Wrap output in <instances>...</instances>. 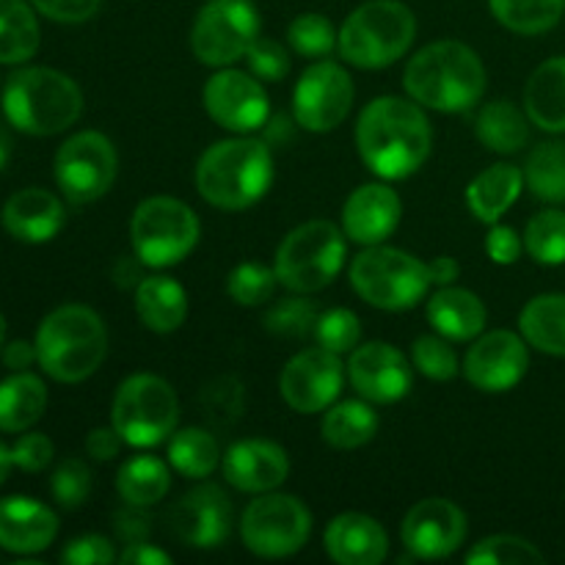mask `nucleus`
<instances>
[{"mask_svg": "<svg viewBox=\"0 0 565 565\" xmlns=\"http://www.w3.org/2000/svg\"><path fill=\"white\" fill-rule=\"evenodd\" d=\"M356 147L375 177L408 180L430 158L434 127L414 99L379 97L359 114Z\"/></svg>", "mask_w": 565, "mask_h": 565, "instance_id": "1", "label": "nucleus"}, {"mask_svg": "<svg viewBox=\"0 0 565 565\" xmlns=\"http://www.w3.org/2000/svg\"><path fill=\"white\" fill-rule=\"evenodd\" d=\"M408 97L423 108L461 114L486 94V66L469 44L456 39L425 44L403 72Z\"/></svg>", "mask_w": 565, "mask_h": 565, "instance_id": "2", "label": "nucleus"}, {"mask_svg": "<svg viewBox=\"0 0 565 565\" xmlns=\"http://www.w3.org/2000/svg\"><path fill=\"white\" fill-rule=\"evenodd\" d=\"M274 182V154L263 138H226L204 149L196 163V191L213 207L237 213L254 207Z\"/></svg>", "mask_w": 565, "mask_h": 565, "instance_id": "3", "label": "nucleus"}, {"mask_svg": "<svg viewBox=\"0 0 565 565\" xmlns=\"http://www.w3.org/2000/svg\"><path fill=\"white\" fill-rule=\"evenodd\" d=\"M36 356L44 373L58 384H81L103 367L108 356V329L94 309L64 303L39 323Z\"/></svg>", "mask_w": 565, "mask_h": 565, "instance_id": "4", "label": "nucleus"}, {"mask_svg": "<svg viewBox=\"0 0 565 565\" xmlns=\"http://www.w3.org/2000/svg\"><path fill=\"white\" fill-rule=\"evenodd\" d=\"M3 114L28 136H58L81 119L83 92L64 72L25 66L6 81Z\"/></svg>", "mask_w": 565, "mask_h": 565, "instance_id": "5", "label": "nucleus"}, {"mask_svg": "<svg viewBox=\"0 0 565 565\" xmlns=\"http://www.w3.org/2000/svg\"><path fill=\"white\" fill-rule=\"evenodd\" d=\"M417 17L401 0H367L340 28L342 58L356 70H386L412 50Z\"/></svg>", "mask_w": 565, "mask_h": 565, "instance_id": "6", "label": "nucleus"}, {"mask_svg": "<svg viewBox=\"0 0 565 565\" xmlns=\"http://www.w3.org/2000/svg\"><path fill=\"white\" fill-rule=\"evenodd\" d=\"M351 285L370 307L384 309V312H406L428 296L434 279H430L428 263L403 248L379 243L353 257Z\"/></svg>", "mask_w": 565, "mask_h": 565, "instance_id": "7", "label": "nucleus"}, {"mask_svg": "<svg viewBox=\"0 0 565 565\" xmlns=\"http://www.w3.org/2000/svg\"><path fill=\"white\" fill-rule=\"evenodd\" d=\"M345 232L331 221L296 226L276 248L274 270L290 292H320L345 268Z\"/></svg>", "mask_w": 565, "mask_h": 565, "instance_id": "8", "label": "nucleus"}, {"mask_svg": "<svg viewBox=\"0 0 565 565\" xmlns=\"http://www.w3.org/2000/svg\"><path fill=\"white\" fill-rule=\"evenodd\" d=\"M180 423V401L174 386L152 373H136L119 384L110 406V425L125 445L147 450L169 441Z\"/></svg>", "mask_w": 565, "mask_h": 565, "instance_id": "9", "label": "nucleus"}, {"mask_svg": "<svg viewBox=\"0 0 565 565\" xmlns=\"http://www.w3.org/2000/svg\"><path fill=\"white\" fill-rule=\"evenodd\" d=\"M202 224L185 202L174 196H149L130 221L132 254L143 268H171L199 246Z\"/></svg>", "mask_w": 565, "mask_h": 565, "instance_id": "10", "label": "nucleus"}, {"mask_svg": "<svg viewBox=\"0 0 565 565\" xmlns=\"http://www.w3.org/2000/svg\"><path fill=\"white\" fill-rule=\"evenodd\" d=\"M312 535V513L298 497L265 491L246 505L241 516V539L257 557L279 561L307 546Z\"/></svg>", "mask_w": 565, "mask_h": 565, "instance_id": "11", "label": "nucleus"}, {"mask_svg": "<svg viewBox=\"0 0 565 565\" xmlns=\"http://www.w3.org/2000/svg\"><path fill=\"white\" fill-rule=\"evenodd\" d=\"M259 36V11L252 0H207L191 28V50L204 66H232L246 58Z\"/></svg>", "mask_w": 565, "mask_h": 565, "instance_id": "12", "label": "nucleus"}, {"mask_svg": "<svg viewBox=\"0 0 565 565\" xmlns=\"http://www.w3.org/2000/svg\"><path fill=\"white\" fill-rule=\"evenodd\" d=\"M116 171H119L116 147L97 130L75 132L55 152V182L72 204H92L103 199L114 188Z\"/></svg>", "mask_w": 565, "mask_h": 565, "instance_id": "13", "label": "nucleus"}, {"mask_svg": "<svg viewBox=\"0 0 565 565\" xmlns=\"http://www.w3.org/2000/svg\"><path fill=\"white\" fill-rule=\"evenodd\" d=\"M353 81L337 61L320 58L303 70L292 92L296 125L309 132H331L348 119L353 108Z\"/></svg>", "mask_w": 565, "mask_h": 565, "instance_id": "14", "label": "nucleus"}, {"mask_svg": "<svg viewBox=\"0 0 565 565\" xmlns=\"http://www.w3.org/2000/svg\"><path fill=\"white\" fill-rule=\"evenodd\" d=\"M348 367L340 353L326 348H307L285 364L279 375V392L287 406L298 414H320L334 406L345 386Z\"/></svg>", "mask_w": 565, "mask_h": 565, "instance_id": "15", "label": "nucleus"}, {"mask_svg": "<svg viewBox=\"0 0 565 565\" xmlns=\"http://www.w3.org/2000/svg\"><path fill=\"white\" fill-rule=\"evenodd\" d=\"M204 108L210 119L224 130L248 136L254 130H263L270 119V99L263 88V81L252 72L230 70L221 66L204 86Z\"/></svg>", "mask_w": 565, "mask_h": 565, "instance_id": "16", "label": "nucleus"}, {"mask_svg": "<svg viewBox=\"0 0 565 565\" xmlns=\"http://www.w3.org/2000/svg\"><path fill=\"white\" fill-rule=\"evenodd\" d=\"M530 370L527 340L513 331H489L472 340V348L463 356V375L469 384L489 395L511 392L522 384Z\"/></svg>", "mask_w": 565, "mask_h": 565, "instance_id": "17", "label": "nucleus"}, {"mask_svg": "<svg viewBox=\"0 0 565 565\" xmlns=\"http://www.w3.org/2000/svg\"><path fill=\"white\" fill-rule=\"evenodd\" d=\"M403 546L419 561H441L461 550L467 539V513L445 497H428L406 513Z\"/></svg>", "mask_w": 565, "mask_h": 565, "instance_id": "18", "label": "nucleus"}, {"mask_svg": "<svg viewBox=\"0 0 565 565\" xmlns=\"http://www.w3.org/2000/svg\"><path fill=\"white\" fill-rule=\"evenodd\" d=\"M348 379L359 397L373 406H390L403 401L414 386V364L390 342L356 345L348 359Z\"/></svg>", "mask_w": 565, "mask_h": 565, "instance_id": "19", "label": "nucleus"}, {"mask_svg": "<svg viewBox=\"0 0 565 565\" xmlns=\"http://www.w3.org/2000/svg\"><path fill=\"white\" fill-rule=\"evenodd\" d=\"M169 530L180 544L193 550H215L232 533V502L218 486H196L182 500H177L169 511Z\"/></svg>", "mask_w": 565, "mask_h": 565, "instance_id": "20", "label": "nucleus"}, {"mask_svg": "<svg viewBox=\"0 0 565 565\" xmlns=\"http://www.w3.org/2000/svg\"><path fill=\"white\" fill-rule=\"evenodd\" d=\"M221 469L232 489L243 494H265V491H276L287 480L290 456L276 441L243 439L224 452Z\"/></svg>", "mask_w": 565, "mask_h": 565, "instance_id": "21", "label": "nucleus"}, {"mask_svg": "<svg viewBox=\"0 0 565 565\" xmlns=\"http://www.w3.org/2000/svg\"><path fill=\"white\" fill-rule=\"evenodd\" d=\"M403 202L384 182H367L345 199L342 207V232L359 246H379L397 230Z\"/></svg>", "mask_w": 565, "mask_h": 565, "instance_id": "22", "label": "nucleus"}, {"mask_svg": "<svg viewBox=\"0 0 565 565\" xmlns=\"http://www.w3.org/2000/svg\"><path fill=\"white\" fill-rule=\"evenodd\" d=\"M58 535V516L31 497L0 500V550L11 555H39Z\"/></svg>", "mask_w": 565, "mask_h": 565, "instance_id": "23", "label": "nucleus"}, {"mask_svg": "<svg viewBox=\"0 0 565 565\" xmlns=\"http://www.w3.org/2000/svg\"><path fill=\"white\" fill-rule=\"evenodd\" d=\"M323 546L340 565H381L390 555V535L367 513H340L326 527Z\"/></svg>", "mask_w": 565, "mask_h": 565, "instance_id": "24", "label": "nucleus"}, {"mask_svg": "<svg viewBox=\"0 0 565 565\" xmlns=\"http://www.w3.org/2000/svg\"><path fill=\"white\" fill-rule=\"evenodd\" d=\"M0 224L14 241L39 246V243L53 241L64 230L66 213L55 193L44 188H22L3 204Z\"/></svg>", "mask_w": 565, "mask_h": 565, "instance_id": "25", "label": "nucleus"}, {"mask_svg": "<svg viewBox=\"0 0 565 565\" xmlns=\"http://www.w3.org/2000/svg\"><path fill=\"white\" fill-rule=\"evenodd\" d=\"M486 303L467 287H439L428 301V323L450 342H472L483 334Z\"/></svg>", "mask_w": 565, "mask_h": 565, "instance_id": "26", "label": "nucleus"}, {"mask_svg": "<svg viewBox=\"0 0 565 565\" xmlns=\"http://www.w3.org/2000/svg\"><path fill=\"white\" fill-rule=\"evenodd\" d=\"M524 188V171L513 163H494L480 171L467 188V204L483 224H497L516 204Z\"/></svg>", "mask_w": 565, "mask_h": 565, "instance_id": "27", "label": "nucleus"}, {"mask_svg": "<svg viewBox=\"0 0 565 565\" xmlns=\"http://www.w3.org/2000/svg\"><path fill=\"white\" fill-rule=\"evenodd\" d=\"M524 110L546 132H565V55L544 61L524 86Z\"/></svg>", "mask_w": 565, "mask_h": 565, "instance_id": "28", "label": "nucleus"}, {"mask_svg": "<svg viewBox=\"0 0 565 565\" xmlns=\"http://www.w3.org/2000/svg\"><path fill=\"white\" fill-rule=\"evenodd\" d=\"M136 312L154 334H171L188 318L185 287L171 276H143L136 287Z\"/></svg>", "mask_w": 565, "mask_h": 565, "instance_id": "29", "label": "nucleus"}, {"mask_svg": "<svg viewBox=\"0 0 565 565\" xmlns=\"http://www.w3.org/2000/svg\"><path fill=\"white\" fill-rule=\"evenodd\" d=\"M44 408H47V386L39 375L22 370L0 381V430L3 434L31 430L42 419Z\"/></svg>", "mask_w": 565, "mask_h": 565, "instance_id": "30", "label": "nucleus"}, {"mask_svg": "<svg viewBox=\"0 0 565 565\" xmlns=\"http://www.w3.org/2000/svg\"><path fill=\"white\" fill-rule=\"evenodd\" d=\"M519 334L535 351L565 359V292H544L519 315Z\"/></svg>", "mask_w": 565, "mask_h": 565, "instance_id": "31", "label": "nucleus"}, {"mask_svg": "<svg viewBox=\"0 0 565 565\" xmlns=\"http://www.w3.org/2000/svg\"><path fill=\"white\" fill-rule=\"evenodd\" d=\"M475 136L491 152L513 154L530 141V116L519 110L511 99H494L483 105L475 121Z\"/></svg>", "mask_w": 565, "mask_h": 565, "instance_id": "32", "label": "nucleus"}, {"mask_svg": "<svg viewBox=\"0 0 565 565\" xmlns=\"http://www.w3.org/2000/svg\"><path fill=\"white\" fill-rule=\"evenodd\" d=\"M379 434V414L370 401H345L329 406L320 423V436L334 450H359Z\"/></svg>", "mask_w": 565, "mask_h": 565, "instance_id": "33", "label": "nucleus"}, {"mask_svg": "<svg viewBox=\"0 0 565 565\" xmlns=\"http://www.w3.org/2000/svg\"><path fill=\"white\" fill-rule=\"evenodd\" d=\"M171 463H163L154 456L127 458L116 475V491L125 505L152 508L166 500L171 489Z\"/></svg>", "mask_w": 565, "mask_h": 565, "instance_id": "34", "label": "nucleus"}, {"mask_svg": "<svg viewBox=\"0 0 565 565\" xmlns=\"http://www.w3.org/2000/svg\"><path fill=\"white\" fill-rule=\"evenodd\" d=\"M221 447L210 430L182 428L169 436V463L188 480H204L218 469Z\"/></svg>", "mask_w": 565, "mask_h": 565, "instance_id": "35", "label": "nucleus"}, {"mask_svg": "<svg viewBox=\"0 0 565 565\" xmlns=\"http://www.w3.org/2000/svg\"><path fill=\"white\" fill-rule=\"evenodd\" d=\"M39 22L25 0H0V64H25L39 50Z\"/></svg>", "mask_w": 565, "mask_h": 565, "instance_id": "36", "label": "nucleus"}, {"mask_svg": "<svg viewBox=\"0 0 565 565\" xmlns=\"http://www.w3.org/2000/svg\"><path fill=\"white\" fill-rule=\"evenodd\" d=\"M489 9L508 31L539 36L561 22L565 0H489Z\"/></svg>", "mask_w": 565, "mask_h": 565, "instance_id": "37", "label": "nucleus"}, {"mask_svg": "<svg viewBox=\"0 0 565 565\" xmlns=\"http://www.w3.org/2000/svg\"><path fill=\"white\" fill-rule=\"evenodd\" d=\"M524 182L535 199L565 204V141H544L530 152Z\"/></svg>", "mask_w": 565, "mask_h": 565, "instance_id": "38", "label": "nucleus"}, {"mask_svg": "<svg viewBox=\"0 0 565 565\" xmlns=\"http://www.w3.org/2000/svg\"><path fill=\"white\" fill-rule=\"evenodd\" d=\"M524 248L539 265H565V213L563 210H541L527 221Z\"/></svg>", "mask_w": 565, "mask_h": 565, "instance_id": "39", "label": "nucleus"}, {"mask_svg": "<svg viewBox=\"0 0 565 565\" xmlns=\"http://www.w3.org/2000/svg\"><path fill=\"white\" fill-rule=\"evenodd\" d=\"M318 320L320 309L312 301H307L303 292H296V296H287L281 301H276L265 312L263 323L270 334L285 337V340H303V337H315Z\"/></svg>", "mask_w": 565, "mask_h": 565, "instance_id": "40", "label": "nucleus"}, {"mask_svg": "<svg viewBox=\"0 0 565 565\" xmlns=\"http://www.w3.org/2000/svg\"><path fill=\"white\" fill-rule=\"evenodd\" d=\"M287 42L303 58H329L337 44H340V31H337L329 17L307 11V14H298L290 22Z\"/></svg>", "mask_w": 565, "mask_h": 565, "instance_id": "41", "label": "nucleus"}, {"mask_svg": "<svg viewBox=\"0 0 565 565\" xmlns=\"http://www.w3.org/2000/svg\"><path fill=\"white\" fill-rule=\"evenodd\" d=\"M463 561L469 565H539L544 563V552L519 535H491L475 544Z\"/></svg>", "mask_w": 565, "mask_h": 565, "instance_id": "42", "label": "nucleus"}, {"mask_svg": "<svg viewBox=\"0 0 565 565\" xmlns=\"http://www.w3.org/2000/svg\"><path fill=\"white\" fill-rule=\"evenodd\" d=\"M279 276L274 268H265L259 263H241L232 268L226 279V292L237 307H263L274 298Z\"/></svg>", "mask_w": 565, "mask_h": 565, "instance_id": "43", "label": "nucleus"}, {"mask_svg": "<svg viewBox=\"0 0 565 565\" xmlns=\"http://www.w3.org/2000/svg\"><path fill=\"white\" fill-rule=\"evenodd\" d=\"M412 364L430 381H452L461 370L456 348L441 334H423L412 345Z\"/></svg>", "mask_w": 565, "mask_h": 565, "instance_id": "44", "label": "nucleus"}, {"mask_svg": "<svg viewBox=\"0 0 565 565\" xmlns=\"http://www.w3.org/2000/svg\"><path fill=\"white\" fill-rule=\"evenodd\" d=\"M202 412L215 428H230L243 417V384L232 375H221L202 392Z\"/></svg>", "mask_w": 565, "mask_h": 565, "instance_id": "45", "label": "nucleus"}, {"mask_svg": "<svg viewBox=\"0 0 565 565\" xmlns=\"http://www.w3.org/2000/svg\"><path fill=\"white\" fill-rule=\"evenodd\" d=\"M315 340H318L320 348L342 356V353H351L362 342V323H359L356 312H351V309H329V312H320Z\"/></svg>", "mask_w": 565, "mask_h": 565, "instance_id": "46", "label": "nucleus"}, {"mask_svg": "<svg viewBox=\"0 0 565 565\" xmlns=\"http://www.w3.org/2000/svg\"><path fill=\"white\" fill-rule=\"evenodd\" d=\"M50 491L61 508L75 511L92 494V469L81 458H66L55 467L53 478H50Z\"/></svg>", "mask_w": 565, "mask_h": 565, "instance_id": "47", "label": "nucleus"}, {"mask_svg": "<svg viewBox=\"0 0 565 565\" xmlns=\"http://www.w3.org/2000/svg\"><path fill=\"white\" fill-rule=\"evenodd\" d=\"M246 61L252 75L259 77V81L276 83L281 81V77H287V72H290V55H287V50L281 47L279 42H274V39L257 36V42L248 47Z\"/></svg>", "mask_w": 565, "mask_h": 565, "instance_id": "48", "label": "nucleus"}, {"mask_svg": "<svg viewBox=\"0 0 565 565\" xmlns=\"http://www.w3.org/2000/svg\"><path fill=\"white\" fill-rule=\"evenodd\" d=\"M119 561L114 544L103 535H81L72 539L61 552V563L66 565H110Z\"/></svg>", "mask_w": 565, "mask_h": 565, "instance_id": "49", "label": "nucleus"}, {"mask_svg": "<svg viewBox=\"0 0 565 565\" xmlns=\"http://www.w3.org/2000/svg\"><path fill=\"white\" fill-rule=\"evenodd\" d=\"M55 447L53 441L44 434H25L22 430L20 439L11 447V458H14V467H20L22 472H42L53 463Z\"/></svg>", "mask_w": 565, "mask_h": 565, "instance_id": "50", "label": "nucleus"}, {"mask_svg": "<svg viewBox=\"0 0 565 565\" xmlns=\"http://www.w3.org/2000/svg\"><path fill=\"white\" fill-rule=\"evenodd\" d=\"M33 9L53 22L77 25V22L92 20L99 11L103 0H31Z\"/></svg>", "mask_w": 565, "mask_h": 565, "instance_id": "51", "label": "nucleus"}, {"mask_svg": "<svg viewBox=\"0 0 565 565\" xmlns=\"http://www.w3.org/2000/svg\"><path fill=\"white\" fill-rule=\"evenodd\" d=\"M524 252V237L516 235V230L511 226H502L500 221L491 224V232L486 235V254L491 257V263L497 265H513L519 263Z\"/></svg>", "mask_w": 565, "mask_h": 565, "instance_id": "52", "label": "nucleus"}, {"mask_svg": "<svg viewBox=\"0 0 565 565\" xmlns=\"http://www.w3.org/2000/svg\"><path fill=\"white\" fill-rule=\"evenodd\" d=\"M116 535H119L125 544H136V541H147L149 530H152V522L147 516V508L127 505L125 511L116 513Z\"/></svg>", "mask_w": 565, "mask_h": 565, "instance_id": "53", "label": "nucleus"}, {"mask_svg": "<svg viewBox=\"0 0 565 565\" xmlns=\"http://www.w3.org/2000/svg\"><path fill=\"white\" fill-rule=\"evenodd\" d=\"M121 445H125V439H121L114 425L110 428H94L86 436V452L94 461H114L121 452Z\"/></svg>", "mask_w": 565, "mask_h": 565, "instance_id": "54", "label": "nucleus"}, {"mask_svg": "<svg viewBox=\"0 0 565 565\" xmlns=\"http://www.w3.org/2000/svg\"><path fill=\"white\" fill-rule=\"evenodd\" d=\"M121 565H169L171 557L158 546L147 544V541H136V544H125L119 552Z\"/></svg>", "mask_w": 565, "mask_h": 565, "instance_id": "55", "label": "nucleus"}, {"mask_svg": "<svg viewBox=\"0 0 565 565\" xmlns=\"http://www.w3.org/2000/svg\"><path fill=\"white\" fill-rule=\"evenodd\" d=\"M33 362H39L36 356V342H25V340H14L9 345H3V364L14 373H22V370L31 367Z\"/></svg>", "mask_w": 565, "mask_h": 565, "instance_id": "56", "label": "nucleus"}, {"mask_svg": "<svg viewBox=\"0 0 565 565\" xmlns=\"http://www.w3.org/2000/svg\"><path fill=\"white\" fill-rule=\"evenodd\" d=\"M428 268H430V279H434V285L439 287L452 285V281L458 279V274H461V265H458L452 257H436L434 263H428Z\"/></svg>", "mask_w": 565, "mask_h": 565, "instance_id": "57", "label": "nucleus"}, {"mask_svg": "<svg viewBox=\"0 0 565 565\" xmlns=\"http://www.w3.org/2000/svg\"><path fill=\"white\" fill-rule=\"evenodd\" d=\"M11 467H14V458H11V447H6L3 441H0V486H3L6 478H9Z\"/></svg>", "mask_w": 565, "mask_h": 565, "instance_id": "58", "label": "nucleus"}, {"mask_svg": "<svg viewBox=\"0 0 565 565\" xmlns=\"http://www.w3.org/2000/svg\"><path fill=\"white\" fill-rule=\"evenodd\" d=\"M9 158H11V136H9V130L0 125V169L9 163Z\"/></svg>", "mask_w": 565, "mask_h": 565, "instance_id": "59", "label": "nucleus"}, {"mask_svg": "<svg viewBox=\"0 0 565 565\" xmlns=\"http://www.w3.org/2000/svg\"><path fill=\"white\" fill-rule=\"evenodd\" d=\"M3 340H6V318L3 312H0V348H3Z\"/></svg>", "mask_w": 565, "mask_h": 565, "instance_id": "60", "label": "nucleus"}]
</instances>
